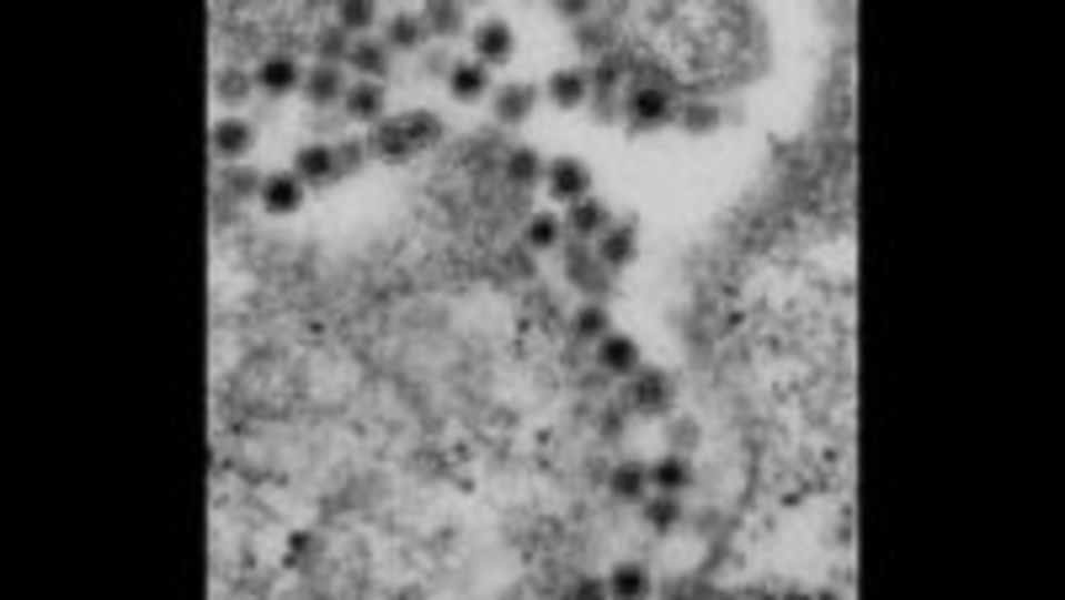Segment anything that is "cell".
Wrapping results in <instances>:
<instances>
[{
	"label": "cell",
	"instance_id": "ba28073f",
	"mask_svg": "<svg viewBox=\"0 0 1065 600\" xmlns=\"http://www.w3.org/2000/svg\"><path fill=\"white\" fill-rule=\"evenodd\" d=\"M258 145V128L249 119L225 115L211 128L213 154L225 163H240Z\"/></svg>",
	"mask_w": 1065,
	"mask_h": 600
},
{
	"label": "cell",
	"instance_id": "4fadbf2b",
	"mask_svg": "<svg viewBox=\"0 0 1065 600\" xmlns=\"http://www.w3.org/2000/svg\"><path fill=\"white\" fill-rule=\"evenodd\" d=\"M305 71L288 53H273L255 69V87L270 98H284L302 87Z\"/></svg>",
	"mask_w": 1065,
	"mask_h": 600
},
{
	"label": "cell",
	"instance_id": "277c9868",
	"mask_svg": "<svg viewBox=\"0 0 1065 600\" xmlns=\"http://www.w3.org/2000/svg\"><path fill=\"white\" fill-rule=\"evenodd\" d=\"M592 255L610 273H622L640 257V234L634 225L613 222L601 237L592 240Z\"/></svg>",
	"mask_w": 1065,
	"mask_h": 600
},
{
	"label": "cell",
	"instance_id": "603a6c76",
	"mask_svg": "<svg viewBox=\"0 0 1065 600\" xmlns=\"http://www.w3.org/2000/svg\"><path fill=\"white\" fill-rule=\"evenodd\" d=\"M255 74L238 69V65H225L213 74V98L229 110H238L255 95Z\"/></svg>",
	"mask_w": 1065,
	"mask_h": 600
},
{
	"label": "cell",
	"instance_id": "f546056e",
	"mask_svg": "<svg viewBox=\"0 0 1065 600\" xmlns=\"http://www.w3.org/2000/svg\"><path fill=\"white\" fill-rule=\"evenodd\" d=\"M400 122H403L405 136L412 140L418 154L444 140V122L432 110H409V113L400 115Z\"/></svg>",
	"mask_w": 1065,
	"mask_h": 600
},
{
	"label": "cell",
	"instance_id": "d6a6232c",
	"mask_svg": "<svg viewBox=\"0 0 1065 600\" xmlns=\"http://www.w3.org/2000/svg\"><path fill=\"white\" fill-rule=\"evenodd\" d=\"M335 157H338V177H355L364 172L370 160V149L364 136H344L335 142Z\"/></svg>",
	"mask_w": 1065,
	"mask_h": 600
},
{
	"label": "cell",
	"instance_id": "4dcf8cb0",
	"mask_svg": "<svg viewBox=\"0 0 1065 600\" xmlns=\"http://www.w3.org/2000/svg\"><path fill=\"white\" fill-rule=\"evenodd\" d=\"M353 35L346 33L344 27L338 24H326L320 27L318 33H314V57L318 62H326V65H344L350 60V51H353Z\"/></svg>",
	"mask_w": 1065,
	"mask_h": 600
},
{
	"label": "cell",
	"instance_id": "f1b7e54d",
	"mask_svg": "<svg viewBox=\"0 0 1065 600\" xmlns=\"http://www.w3.org/2000/svg\"><path fill=\"white\" fill-rule=\"evenodd\" d=\"M675 122L690 136H711L722 128V110L713 101H687L675 110Z\"/></svg>",
	"mask_w": 1065,
	"mask_h": 600
},
{
	"label": "cell",
	"instance_id": "ffe728a7",
	"mask_svg": "<svg viewBox=\"0 0 1065 600\" xmlns=\"http://www.w3.org/2000/svg\"><path fill=\"white\" fill-rule=\"evenodd\" d=\"M382 42L388 44V51L396 53L421 51L423 44L430 42V33H426V27H423L421 12H418V16H414V12H396V16H391V21L385 24V33H382Z\"/></svg>",
	"mask_w": 1065,
	"mask_h": 600
},
{
	"label": "cell",
	"instance_id": "3957f363",
	"mask_svg": "<svg viewBox=\"0 0 1065 600\" xmlns=\"http://www.w3.org/2000/svg\"><path fill=\"white\" fill-rule=\"evenodd\" d=\"M625 115L636 131H661L663 124L675 122V104L666 89L640 87L627 95Z\"/></svg>",
	"mask_w": 1065,
	"mask_h": 600
},
{
	"label": "cell",
	"instance_id": "e0dca14e",
	"mask_svg": "<svg viewBox=\"0 0 1065 600\" xmlns=\"http://www.w3.org/2000/svg\"><path fill=\"white\" fill-rule=\"evenodd\" d=\"M448 89L450 98L459 104H476L492 89L489 65L480 60H456L448 71Z\"/></svg>",
	"mask_w": 1065,
	"mask_h": 600
},
{
	"label": "cell",
	"instance_id": "836d02e7",
	"mask_svg": "<svg viewBox=\"0 0 1065 600\" xmlns=\"http://www.w3.org/2000/svg\"><path fill=\"white\" fill-rule=\"evenodd\" d=\"M376 18L379 7L370 3V0H346V3H338V24L344 27L350 35L368 33L370 27L376 24Z\"/></svg>",
	"mask_w": 1065,
	"mask_h": 600
},
{
	"label": "cell",
	"instance_id": "cb8c5ba5",
	"mask_svg": "<svg viewBox=\"0 0 1065 600\" xmlns=\"http://www.w3.org/2000/svg\"><path fill=\"white\" fill-rule=\"evenodd\" d=\"M643 521L645 527H652L657 536H670L675 532L681 521H684V504L679 495H666V491H654L643 500Z\"/></svg>",
	"mask_w": 1065,
	"mask_h": 600
},
{
	"label": "cell",
	"instance_id": "7402d4cb",
	"mask_svg": "<svg viewBox=\"0 0 1065 600\" xmlns=\"http://www.w3.org/2000/svg\"><path fill=\"white\" fill-rule=\"evenodd\" d=\"M610 495L622 500V504H643L645 497H649V465L643 461H622L613 468L607 479Z\"/></svg>",
	"mask_w": 1065,
	"mask_h": 600
},
{
	"label": "cell",
	"instance_id": "d6986e66",
	"mask_svg": "<svg viewBox=\"0 0 1065 600\" xmlns=\"http://www.w3.org/2000/svg\"><path fill=\"white\" fill-rule=\"evenodd\" d=\"M693 461L684 456V452H670V456H663L649 468V482H652L654 491H666V495H681V491H687L693 486Z\"/></svg>",
	"mask_w": 1065,
	"mask_h": 600
},
{
	"label": "cell",
	"instance_id": "ac0fdd59",
	"mask_svg": "<svg viewBox=\"0 0 1065 600\" xmlns=\"http://www.w3.org/2000/svg\"><path fill=\"white\" fill-rule=\"evenodd\" d=\"M346 65L361 74V80H382L388 78V71H391V51H388V44L382 39H373V35H359L353 42V51H350V60Z\"/></svg>",
	"mask_w": 1065,
	"mask_h": 600
},
{
	"label": "cell",
	"instance_id": "2e32d148",
	"mask_svg": "<svg viewBox=\"0 0 1065 600\" xmlns=\"http://www.w3.org/2000/svg\"><path fill=\"white\" fill-rule=\"evenodd\" d=\"M385 106H388V92L379 80H359V83H353V87L346 89L344 110L353 122L373 128V124H379L382 119H385Z\"/></svg>",
	"mask_w": 1065,
	"mask_h": 600
},
{
	"label": "cell",
	"instance_id": "7c38bea8",
	"mask_svg": "<svg viewBox=\"0 0 1065 600\" xmlns=\"http://www.w3.org/2000/svg\"><path fill=\"white\" fill-rule=\"evenodd\" d=\"M346 89H350V83H346V74L341 65L318 62V65H311V69L305 71L300 92L311 106L323 110V106H332L338 104V101H344Z\"/></svg>",
	"mask_w": 1065,
	"mask_h": 600
},
{
	"label": "cell",
	"instance_id": "e575fe53",
	"mask_svg": "<svg viewBox=\"0 0 1065 600\" xmlns=\"http://www.w3.org/2000/svg\"><path fill=\"white\" fill-rule=\"evenodd\" d=\"M556 12H560V16H565V21H574V24H581V21H586V16H590V3H556Z\"/></svg>",
	"mask_w": 1065,
	"mask_h": 600
},
{
	"label": "cell",
	"instance_id": "9a60e30c",
	"mask_svg": "<svg viewBox=\"0 0 1065 600\" xmlns=\"http://www.w3.org/2000/svg\"><path fill=\"white\" fill-rule=\"evenodd\" d=\"M565 231L572 234L574 240H595L601 237L604 231L613 225V213L601 199L595 195H586L581 202L569 204V211H565Z\"/></svg>",
	"mask_w": 1065,
	"mask_h": 600
},
{
	"label": "cell",
	"instance_id": "484cf974",
	"mask_svg": "<svg viewBox=\"0 0 1065 600\" xmlns=\"http://www.w3.org/2000/svg\"><path fill=\"white\" fill-rule=\"evenodd\" d=\"M613 332V314L601 299L583 302L572 314V335L586 344H599L601 337Z\"/></svg>",
	"mask_w": 1065,
	"mask_h": 600
},
{
	"label": "cell",
	"instance_id": "5bb4252c",
	"mask_svg": "<svg viewBox=\"0 0 1065 600\" xmlns=\"http://www.w3.org/2000/svg\"><path fill=\"white\" fill-rule=\"evenodd\" d=\"M545 95L551 98V104L560 106V110H577L592 98V78L590 71L581 69V65H572V69H556L545 83Z\"/></svg>",
	"mask_w": 1065,
	"mask_h": 600
},
{
	"label": "cell",
	"instance_id": "44dd1931",
	"mask_svg": "<svg viewBox=\"0 0 1065 600\" xmlns=\"http://www.w3.org/2000/svg\"><path fill=\"white\" fill-rule=\"evenodd\" d=\"M503 172H506V181H510L512 186L533 190V186L545 184L547 160L542 157V151L533 149V145H519V149L510 151Z\"/></svg>",
	"mask_w": 1065,
	"mask_h": 600
},
{
	"label": "cell",
	"instance_id": "8992f818",
	"mask_svg": "<svg viewBox=\"0 0 1065 600\" xmlns=\"http://www.w3.org/2000/svg\"><path fill=\"white\" fill-rule=\"evenodd\" d=\"M471 48H474V57L483 62V65L501 69V65H506V62L512 60V53H515V30H512L506 21H501V18H485V21H480V24L474 27Z\"/></svg>",
	"mask_w": 1065,
	"mask_h": 600
},
{
	"label": "cell",
	"instance_id": "52a82bcc",
	"mask_svg": "<svg viewBox=\"0 0 1065 600\" xmlns=\"http://www.w3.org/2000/svg\"><path fill=\"white\" fill-rule=\"evenodd\" d=\"M536 104L539 87L536 83H524V80L503 83L492 95V113L503 128H521L530 115L536 113Z\"/></svg>",
	"mask_w": 1065,
	"mask_h": 600
},
{
	"label": "cell",
	"instance_id": "83f0119b",
	"mask_svg": "<svg viewBox=\"0 0 1065 600\" xmlns=\"http://www.w3.org/2000/svg\"><path fill=\"white\" fill-rule=\"evenodd\" d=\"M652 589V574H649V568L640 566V562H619L607 577V592L613 598L622 600H636L645 598Z\"/></svg>",
	"mask_w": 1065,
	"mask_h": 600
},
{
	"label": "cell",
	"instance_id": "30bf717a",
	"mask_svg": "<svg viewBox=\"0 0 1065 600\" xmlns=\"http://www.w3.org/2000/svg\"><path fill=\"white\" fill-rule=\"evenodd\" d=\"M291 169L300 175V181L305 186H326L341 181V177H338L335 145H329V142H309V145H302V149L293 154Z\"/></svg>",
	"mask_w": 1065,
	"mask_h": 600
},
{
	"label": "cell",
	"instance_id": "7a4b0ae2",
	"mask_svg": "<svg viewBox=\"0 0 1065 600\" xmlns=\"http://www.w3.org/2000/svg\"><path fill=\"white\" fill-rule=\"evenodd\" d=\"M627 397L631 406L643 415H663L675 403V382L661 367H640L627 379Z\"/></svg>",
	"mask_w": 1065,
	"mask_h": 600
},
{
	"label": "cell",
	"instance_id": "8fae6325",
	"mask_svg": "<svg viewBox=\"0 0 1065 600\" xmlns=\"http://www.w3.org/2000/svg\"><path fill=\"white\" fill-rule=\"evenodd\" d=\"M595 362L613 376L631 379L640 367H643V349L631 335L622 332H610L595 344Z\"/></svg>",
	"mask_w": 1065,
	"mask_h": 600
},
{
	"label": "cell",
	"instance_id": "1f68e13d",
	"mask_svg": "<svg viewBox=\"0 0 1065 600\" xmlns=\"http://www.w3.org/2000/svg\"><path fill=\"white\" fill-rule=\"evenodd\" d=\"M264 172L255 166H249V163H229V166L220 172V184L222 190L240 202H247V199H255L261 195V186H264Z\"/></svg>",
	"mask_w": 1065,
	"mask_h": 600
},
{
	"label": "cell",
	"instance_id": "d4e9b609",
	"mask_svg": "<svg viewBox=\"0 0 1065 600\" xmlns=\"http://www.w3.org/2000/svg\"><path fill=\"white\" fill-rule=\"evenodd\" d=\"M421 18L430 39H444V42H450V39H459L462 30H465V9L459 7V3H448V0L426 3Z\"/></svg>",
	"mask_w": 1065,
	"mask_h": 600
},
{
	"label": "cell",
	"instance_id": "5b68a950",
	"mask_svg": "<svg viewBox=\"0 0 1065 600\" xmlns=\"http://www.w3.org/2000/svg\"><path fill=\"white\" fill-rule=\"evenodd\" d=\"M364 140H368L370 157L391 163V166H403V163H409L412 157H418V149H414L412 140L405 136L400 115H385L382 122L370 128Z\"/></svg>",
	"mask_w": 1065,
	"mask_h": 600
},
{
	"label": "cell",
	"instance_id": "4316f807",
	"mask_svg": "<svg viewBox=\"0 0 1065 600\" xmlns=\"http://www.w3.org/2000/svg\"><path fill=\"white\" fill-rule=\"evenodd\" d=\"M521 237H524V243H528L533 252H554L565 237V222L551 211L533 213V216L524 222Z\"/></svg>",
	"mask_w": 1065,
	"mask_h": 600
},
{
	"label": "cell",
	"instance_id": "6da1fadb",
	"mask_svg": "<svg viewBox=\"0 0 1065 600\" xmlns=\"http://www.w3.org/2000/svg\"><path fill=\"white\" fill-rule=\"evenodd\" d=\"M592 169L586 166V160L574 157V154H560V157L547 160L545 172V190L547 195L560 204H574L592 195Z\"/></svg>",
	"mask_w": 1065,
	"mask_h": 600
},
{
	"label": "cell",
	"instance_id": "9c48e42d",
	"mask_svg": "<svg viewBox=\"0 0 1065 600\" xmlns=\"http://www.w3.org/2000/svg\"><path fill=\"white\" fill-rule=\"evenodd\" d=\"M305 193H309V186L302 184L300 175L293 172V169H282V172H270L264 177V186H261V204H264L267 213H273V216H291L305 204Z\"/></svg>",
	"mask_w": 1065,
	"mask_h": 600
}]
</instances>
